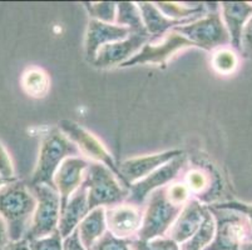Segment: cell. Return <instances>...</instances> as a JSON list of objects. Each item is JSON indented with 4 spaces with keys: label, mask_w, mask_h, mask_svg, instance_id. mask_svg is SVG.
<instances>
[{
    "label": "cell",
    "mask_w": 252,
    "mask_h": 250,
    "mask_svg": "<svg viewBox=\"0 0 252 250\" xmlns=\"http://www.w3.org/2000/svg\"><path fill=\"white\" fill-rule=\"evenodd\" d=\"M137 6H138L139 11H141L142 20H143L146 30H147V33L150 34L151 36H152V38H151V41L158 40L161 36H163L164 34L168 33L169 30L175 29L176 27L189 24V23H193L202 18L193 17L185 20H175L171 19V18H167L163 13H161V10L155 5V3L142 1V3H137ZM205 15H203V17H205Z\"/></svg>",
    "instance_id": "cell-18"
},
{
    "label": "cell",
    "mask_w": 252,
    "mask_h": 250,
    "mask_svg": "<svg viewBox=\"0 0 252 250\" xmlns=\"http://www.w3.org/2000/svg\"><path fill=\"white\" fill-rule=\"evenodd\" d=\"M0 176H1L4 182L15 179L13 163H11L10 157H9V154L6 153L1 143H0Z\"/></svg>",
    "instance_id": "cell-33"
},
{
    "label": "cell",
    "mask_w": 252,
    "mask_h": 250,
    "mask_svg": "<svg viewBox=\"0 0 252 250\" xmlns=\"http://www.w3.org/2000/svg\"><path fill=\"white\" fill-rule=\"evenodd\" d=\"M77 230L83 247L87 250L91 249L107 231L105 208L99 206V208L91 210L79 223Z\"/></svg>",
    "instance_id": "cell-21"
},
{
    "label": "cell",
    "mask_w": 252,
    "mask_h": 250,
    "mask_svg": "<svg viewBox=\"0 0 252 250\" xmlns=\"http://www.w3.org/2000/svg\"><path fill=\"white\" fill-rule=\"evenodd\" d=\"M221 18L230 34L231 44L233 48L241 50V35L245 24L252 17V4L245 1H223L220 4Z\"/></svg>",
    "instance_id": "cell-20"
},
{
    "label": "cell",
    "mask_w": 252,
    "mask_h": 250,
    "mask_svg": "<svg viewBox=\"0 0 252 250\" xmlns=\"http://www.w3.org/2000/svg\"><path fill=\"white\" fill-rule=\"evenodd\" d=\"M10 242L11 240L9 238L8 226H6L5 222H4V219L0 215V250H5Z\"/></svg>",
    "instance_id": "cell-36"
},
{
    "label": "cell",
    "mask_w": 252,
    "mask_h": 250,
    "mask_svg": "<svg viewBox=\"0 0 252 250\" xmlns=\"http://www.w3.org/2000/svg\"><path fill=\"white\" fill-rule=\"evenodd\" d=\"M3 183H4V180L1 179V176H0V184H3Z\"/></svg>",
    "instance_id": "cell-39"
},
{
    "label": "cell",
    "mask_w": 252,
    "mask_h": 250,
    "mask_svg": "<svg viewBox=\"0 0 252 250\" xmlns=\"http://www.w3.org/2000/svg\"><path fill=\"white\" fill-rule=\"evenodd\" d=\"M89 17L98 22L114 24L117 15V3L102 1V3H84Z\"/></svg>",
    "instance_id": "cell-26"
},
{
    "label": "cell",
    "mask_w": 252,
    "mask_h": 250,
    "mask_svg": "<svg viewBox=\"0 0 252 250\" xmlns=\"http://www.w3.org/2000/svg\"><path fill=\"white\" fill-rule=\"evenodd\" d=\"M161 13L167 18L175 20H185L193 17H203L207 13V5L197 3L196 5H185L181 3H168V1H157L155 3Z\"/></svg>",
    "instance_id": "cell-24"
},
{
    "label": "cell",
    "mask_w": 252,
    "mask_h": 250,
    "mask_svg": "<svg viewBox=\"0 0 252 250\" xmlns=\"http://www.w3.org/2000/svg\"><path fill=\"white\" fill-rule=\"evenodd\" d=\"M83 184L88 192L89 212L95 208H112L125 203L128 198L126 189L117 176L105 165L91 162L84 173Z\"/></svg>",
    "instance_id": "cell-4"
},
{
    "label": "cell",
    "mask_w": 252,
    "mask_h": 250,
    "mask_svg": "<svg viewBox=\"0 0 252 250\" xmlns=\"http://www.w3.org/2000/svg\"><path fill=\"white\" fill-rule=\"evenodd\" d=\"M59 129L62 133L67 135L69 140H72L78 146L81 154L86 155L91 159V162L100 163L111 169L112 173L117 176L121 184H122V176L118 170V165L114 162L108 150L103 146V144L98 140L93 134L82 128L79 124L72 120L59 121Z\"/></svg>",
    "instance_id": "cell-10"
},
{
    "label": "cell",
    "mask_w": 252,
    "mask_h": 250,
    "mask_svg": "<svg viewBox=\"0 0 252 250\" xmlns=\"http://www.w3.org/2000/svg\"><path fill=\"white\" fill-rule=\"evenodd\" d=\"M183 206L175 204L168 196V185L155 190L146 200L142 225L136 239L142 242L163 238L182 212Z\"/></svg>",
    "instance_id": "cell-3"
},
{
    "label": "cell",
    "mask_w": 252,
    "mask_h": 250,
    "mask_svg": "<svg viewBox=\"0 0 252 250\" xmlns=\"http://www.w3.org/2000/svg\"><path fill=\"white\" fill-rule=\"evenodd\" d=\"M191 193L189 192L187 187L183 183H175L168 185V196L172 201L178 205H185L189 200Z\"/></svg>",
    "instance_id": "cell-32"
},
{
    "label": "cell",
    "mask_w": 252,
    "mask_h": 250,
    "mask_svg": "<svg viewBox=\"0 0 252 250\" xmlns=\"http://www.w3.org/2000/svg\"><path fill=\"white\" fill-rule=\"evenodd\" d=\"M151 38L152 36L150 34L132 33L123 40L104 45L98 50L92 65L100 69L121 66L132 56H134L151 40Z\"/></svg>",
    "instance_id": "cell-12"
},
{
    "label": "cell",
    "mask_w": 252,
    "mask_h": 250,
    "mask_svg": "<svg viewBox=\"0 0 252 250\" xmlns=\"http://www.w3.org/2000/svg\"><path fill=\"white\" fill-rule=\"evenodd\" d=\"M91 164V160L81 157H72L64 159L63 163L57 169L53 184L61 196V212L65 208L70 196L83 183V176L87 168Z\"/></svg>",
    "instance_id": "cell-15"
},
{
    "label": "cell",
    "mask_w": 252,
    "mask_h": 250,
    "mask_svg": "<svg viewBox=\"0 0 252 250\" xmlns=\"http://www.w3.org/2000/svg\"><path fill=\"white\" fill-rule=\"evenodd\" d=\"M79 155L82 154L78 146L72 140H69L67 135L62 133L59 128L50 129L42 138L38 163L29 185L45 184L54 187L53 178L59 165L67 158L79 157Z\"/></svg>",
    "instance_id": "cell-2"
},
{
    "label": "cell",
    "mask_w": 252,
    "mask_h": 250,
    "mask_svg": "<svg viewBox=\"0 0 252 250\" xmlns=\"http://www.w3.org/2000/svg\"><path fill=\"white\" fill-rule=\"evenodd\" d=\"M183 184L194 199L205 205H214L221 201L224 188L223 179L211 163L194 160L193 165H189V169L186 171Z\"/></svg>",
    "instance_id": "cell-8"
},
{
    "label": "cell",
    "mask_w": 252,
    "mask_h": 250,
    "mask_svg": "<svg viewBox=\"0 0 252 250\" xmlns=\"http://www.w3.org/2000/svg\"><path fill=\"white\" fill-rule=\"evenodd\" d=\"M143 219V208L132 204L122 203L119 205L105 208L107 230L121 239H134L141 229Z\"/></svg>",
    "instance_id": "cell-14"
},
{
    "label": "cell",
    "mask_w": 252,
    "mask_h": 250,
    "mask_svg": "<svg viewBox=\"0 0 252 250\" xmlns=\"http://www.w3.org/2000/svg\"><path fill=\"white\" fill-rule=\"evenodd\" d=\"M207 8L210 10L206 13L205 17L189 24L176 27L172 30L189 39L194 47L211 52L231 44V39L221 18L219 4H208Z\"/></svg>",
    "instance_id": "cell-5"
},
{
    "label": "cell",
    "mask_w": 252,
    "mask_h": 250,
    "mask_svg": "<svg viewBox=\"0 0 252 250\" xmlns=\"http://www.w3.org/2000/svg\"><path fill=\"white\" fill-rule=\"evenodd\" d=\"M212 64L220 74H230L237 65V58L231 50L221 49L215 54Z\"/></svg>",
    "instance_id": "cell-29"
},
{
    "label": "cell",
    "mask_w": 252,
    "mask_h": 250,
    "mask_svg": "<svg viewBox=\"0 0 252 250\" xmlns=\"http://www.w3.org/2000/svg\"><path fill=\"white\" fill-rule=\"evenodd\" d=\"M187 164H189V158L183 153L180 157L162 165L161 168H158L150 175L130 185L129 189H128L129 194H128L126 203L132 204V205L138 206V208H143L144 203H146L151 193L162 187H166L168 183L175 180L178 174L181 173V170Z\"/></svg>",
    "instance_id": "cell-9"
},
{
    "label": "cell",
    "mask_w": 252,
    "mask_h": 250,
    "mask_svg": "<svg viewBox=\"0 0 252 250\" xmlns=\"http://www.w3.org/2000/svg\"><path fill=\"white\" fill-rule=\"evenodd\" d=\"M207 209V205L200 203L197 199L191 198L185 204L182 212L175 220V223L172 224L166 237L178 245L187 242L201 226Z\"/></svg>",
    "instance_id": "cell-16"
},
{
    "label": "cell",
    "mask_w": 252,
    "mask_h": 250,
    "mask_svg": "<svg viewBox=\"0 0 252 250\" xmlns=\"http://www.w3.org/2000/svg\"><path fill=\"white\" fill-rule=\"evenodd\" d=\"M132 240L133 239H121V238H117L107 230L104 235L89 250H132L130 249Z\"/></svg>",
    "instance_id": "cell-28"
},
{
    "label": "cell",
    "mask_w": 252,
    "mask_h": 250,
    "mask_svg": "<svg viewBox=\"0 0 252 250\" xmlns=\"http://www.w3.org/2000/svg\"><path fill=\"white\" fill-rule=\"evenodd\" d=\"M163 40L155 44L153 41H148L134 56L128 61L123 63L121 68H129V66L139 65V64H157V65H164L172 55L176 54L178 50L185 48L194 47L191 41L180 33L175 30H169L164 34Z\"/></svg>",
    "instance_id": "cell-11"
},
{
    "label": "cell",
    "mask_w": 252,
    "mask_h": 250,
    "mask_svg": "<svg viewBox=\"0 0 252 250\" xmlns=\"http://www.w3.org/2000/svg\"><path fill=\"white\" fill-rule=\"evenodd\" d=\"M182 154V150L175 149V150H167L163 153H158V154L147 155V157L125 160L118 165V170L122 176V185L126 189H129L132 184L146 178L151 173L157 170L158 168H161L162 165Z\"/></svg>",
    "instance_id": "cell-13"
},
{
    "label": "cell",
    "mask_w": 252,
    "mask_h": 250,
    "mask_svg": "<svg viewBox=\"0 0 252 250\" xmlns=\"http://www.w3.org/2000/svg\"><path fill=\"white\" fill-rule=\"evenodd\" d=\"M29 188L36 199L33 220L24 235V239L31 242L48 237L58 230L61 218V196L56 188L49 185H29Z\"/></svg>",
    "instance_id": "cell-7"
},
{
    "label": "cell",
    "mask_w": 252,
    "mask_h": 250,
    "mask_svg": "<svg viewBox=\"0 0 252 250\" xmlns=\"http://www.w3.org/2000/svg\"><path fill=\"white\" fill-rule=\"evenodd\" d=\"M5 250H31V248H29L28 240L22 239L18 242H10Z\"/></svg>",
    "instance_id": "cell-37"
},
{
    "label": "cell",
    "mask_w": 252,
    "mask_h": 250,
    "mask_svg": "<svg viewBox=\"0 0 252 250\" xmlns=\"http://www.w3.org/2000/svg\"><path fill=\"white\" fill-rule=\"evenodd\" d=\"M63 250H87L79 239V234L75 229L69 237L63 239Z\"/></svg>",
    "instance_id": "cell-35"
},
{
    "label": "cell",
    "mask_w": 252,
    "mask_h": 250,
    "mask_svg": "<svg viewBox=\"0 0 252 250\" xmlns=\"http://www.w3.org/2000/svg\"><path fill=\"white\" fill-rule=\"evenodd\" d=\"M241 50L244 53H252V17L245 24L241 35Z\"/></svg>",
    "instance_id": "cell-34"
},
{
    "label": "cell",
    "mask_w": 252,
    "mask_h": 250,
    "mask_svg": "<svg viewBox=\"0 0 252 250\" xmlns=\"http://www.w3.org/2000/svg\"><path fill=\"white\" fill-rule=\"evenodd\" d=\"M215 230H216L215 219L211 214L210 209H207L205 219H203L198 230L193 234V237L180 245L181 250H205L214 240Z\"/></svg>",
    "instance_id": "cell-23"
},
{
    "label": "cell",
    "mask_w": 252,
    "mask_h": 250,
    "mask_svg": "<svg viewBox=\"0 0 252 250\" xmlns=\"http://www.w3.org/2000/svg\"><path fill=\"white\" fill-rule=\"evenodd\" d=\"M35 208L36 199L27 183L13 179L0 184V215L8 226L11 242L24 239Z\"/></svg>",
    "instance_id": "cell-1"
},
{
    "label": "cell",
    "mask_w": 252,
    "mask_h": 250,
    "mask_svg": "<svg viewBox=\"0 0 252 250\" xmlns=\"http://www.w3.org/2000/svg\"><path fill=\"white\" fill-rule=\"evenodd\" d=\"M212 206H216V208H221V209H230V210H236V212L242 213L244 215H246V218L249 219L250 225H251V230H252V204H246L242 203V201H237V200H226V201H221V203L214 204ZM252 240V233H251V238H250V242Z\"/></svg>",
    "instance_id": "cell-31"
},
{
    "label": "cell",
    "mask_w": 252,
    "mask_h": 250,
    "mask_svg": "<svg viewBox=\"0 0 252 250\" xmlns=\"http://www.w3.org/2000/svg\"><path fill=\"white\" fill-rule=\"evenodd\" d=\"M88 213V192H87L86 185L82 183L81 187L70 196L65 208L61 212L58 224V231L61 237L63 239L69 237Z\"/></svg>",
    "instance_id": "cell-19"
},
{
    "label": "cell",
    "mask_w": 252,
    "mask_h": 250,
    "mask_svg": "<svg viewBox=\"0 0 252 250\" xmlns=\"http://www.w3.org/2000/svg\"><path fill=\"white\" fill-rule=\"evenodd\" d=\"M114 24L128 28L130 33L148 34L144 28L141 11L137 6V3H129V1L117 3V15Z\"/></svg>",
    "instance_id": "cell-22"
},
{
    "label": "cell",
    "mask_w": 252,
    "mask_h": 250,
    "mask_svg": "<svg viewBox=\"0 0 252 250\" xmlns=\"http://www.w3.org/2000/svg\"><path fill=\"white\" fill-rule=\"evenodd\" d=\"M240 250H252V240L251 242H245L240 248Z\"/></svg>",
    "instance_id": "cell-38"
},
{
    "label": "cell",
    "mask_w": 252,
    "mask_h": 250,
    "mask_svg": "<svg viewBox=\"0 0 252 250\" xmlns=\"http://www.w3.org/2000/svg\"><path fill=\"white\" fill-rule=\"evenodd\" d=\"M130 30L126 27H119L117 24H107L91 19L88 23V29L86 34V58L88 63H93L98 50L107 44L114 41L123 40L130 35Z\"/></svg>",
    "instance_id": "cell-17"
},
{
    "label": "cell",
    "mask_w": 252,
    "mask_h": 250,
    "mask_svg": "<svg viewBox=\"0 0 252 250\" xmlns=\"http://www.w3.org/2000/svg\"><path fill=\"white\" fill-rule=\"evenodd\" d=\"M28 243L31 250H63V238L58 230L48 237L31 240Z\"/></svg>",
    "instance_id": "cell-30"
},
{
    "label": "cell",
    "mask_w": 252,
    "mask_h": 250,
    "mask_svg": "<svg viewBox=\"0 0 252 250\" xmlns=\"http://www.w3.org/2000/svg\"><path fill=\"white\" fill-rule=\"evenodd\" d=\"M215 219L214 240L205 250H240L245 242H250L251 225L246 215L230 209L207 205Z\"/></svg>",
    "instance_id": "cell-6"
},
{
    "label": "cell",
    "mask_w": 252,
    "mask_h": 250,
    "mask_svg": "<svg viewBox=\"0 0 252 250\" xmlns=\"http://www.w3.org/2000/svg\"><path fill=\"white\" fill-rule=\"evenodd\" d=\"M23 86L32 96H43L48 89L47 74L39 69H31L23 77Z\"/></svg>",
    "instance_id": "cell-25"
},
{
    "label": "cell",
    "mask_w": 252,
    "mask_h": 250,
    "mask_svg": "<svg viewBox=\"0 0 252 250\" xmlns=\"http://www.w3.org/2000/svg\"><path fill=\"white\" fill-rule=\"evenodd\" d=\"M132 250H181L180 245L169 238H156V239L142 242V240L133 239L130 243Z\"/></svg>",
    "instance_id": "cell-27"
}]
</instances>
